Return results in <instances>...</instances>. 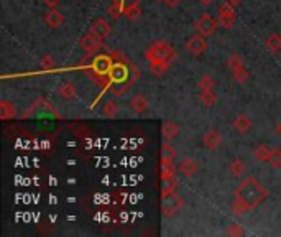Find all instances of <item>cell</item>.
<instances>
[{
	"mask_svg": "<svg viewBox=\"0 0 281 237\" xmlns=\"http://www.w3.org/2000/svg\"><path fill=\"white\" fill-rule=\"evenodd\" d=\"M197 2L201 4V5H204V7H209V5H212V4H214L216 0H197Z\"/></svg>",
	"mask_w": 281,
	"mask_h": 237,
	"instance_id": "obj_36",
	"label": "cell"
},
{
	"mask_svg": "<svg viewBox=\"0 0 281 237\" xmlns=\"http://www.w3.org/2000/svg\"><path fill=\"white\" fill-rule=\"evenodd\" d=\"M273 153V148L270 145H258L257 148L253 150V158L260 161V163H263V161H268Z\"/></svg>",
	"mask_w": 281,
	"mask_h": 237,
	"instance_id": "obj_16",
	"label": "cell"
},
{
	"mask_svg": "<svg viewBox=\"0 0 281 237\" xmlns=\"http://www.w3.org/2000/svg\"><path fill=\"white\" fill-rule=\"evenodd\" d=\"M176 176H161L160 178V190L161 195H168V193H173L176 188Z\"/></svg>",
	"mask_w": 281,
	"mask_h": 237,
	"instance_id": "obj_17",
	"label": "cell"
},
{
	"mask_svg": "<svg viewBox=\"0 0 281 237\" xmlns=\"http://www.w3.org/2000/svg\"><path fill=\"white\" fill-rule=\"evenodd\" d=\"M43 4H45L48 9H56L61 4V0H43Z\"/></svg>",
	"mask_w": 281,
	"mask_h": 237,
	"instance_id": "obj_34",
	"label": "cell"
},
{
	"mask_svg": "<svg viewBox=\"0 0 281 237\" xmlns=\"http://www.w3.org/2000/svg\"><path fill=\"white\" fill-rule=\"evenodd\" d=\"M276 132H278V135L281 137V122L278 124V127H276Z\"/></svg>",
	"mask_w": 281,
	"mask_h": 237,
	"instance_id": "obj_38",
	"label": "cell"
},
{
	"mask_svg": "<svg viewBox=\"0 0 281 237\" xmlns=\"http://www.w3.org/2000/svg\"><path fill=\"white\" fill-rule=\"evenodd\" d=\"M45 22H46V25L49 28H58L59 25L64 22V15L56 9H49V12L45 15Z\"/></svg>",
	"mask_w": 281,
	"mask_h": 237,
	"instance_id": "obj_13",
	"label": "cell"
},
{
	"mask_svg": "<svg viewBox=\"0 0 281 237\" xmlns=\"http://www.w3.org/2000/svg\"><path fill=\"white\" fill-rule=\"evenodd\" d=\"M17 115V105L10 101H0V118L2 121H9Z\"/></svg>",
	"mask_w": 281,
	"mask_h": 237,
	"instance_id": "obj_14",
	"label": "cell"
},
{
	"mask_svg": "<svg viewBox=\"0 0 281 237\" xmlns=\"http://www.w3.org/2000/svg\"><path fill=\"white\" fill-rule=\"evenodd\" d=\"M184 206V199L178 196L176 193H168V195H161V213L165 217H171L178 213V211Z\"/></svg>",
	"mask_w": 281,
	"mask_h": 237,
	"instance_id": "obj_3",
	"label": "cell"
},
{
	"mask_svg": "<svg viewBox=\"0 0 281 237\" xmlns=\"http://www.w3.org/2000/svg\"><path fill=\"white\" fill-rule=\"evenodd\" d=\"M130 107H132V110L136 112V114H143V112L148 109V101L145 99V96L135 94L132 97V101H130Z\"/></svg>",
	"mask_w": 281,
	"mask_h": 237,
	"instance_id": "obj_15",
	"label": "cell"
},
{
	"mask_svg": "<svg viewBox=\"0 0 281 237\" xmlns=\"http://www.w3.org/2000/svg\"><path fill=\"white\" fill-rule=\"evenodd\" d=\"M178 170H179V173H183L184 176H194L199 170V166L192 158H184V160H181Z\"/></svg>",
	"mask_w": 281,
	"mask_h": 237,
	"instance_id": "obj_12",
	"label": "cell"
},
{
	"mask_svg": "<svg viewBox=\"0 0 281 237\" xmlns=\"http://www.w3.org/2000/svg\"><path fill=\"white\" fill-rule=\"evenodd\" d=\"M161 134H163V139L166 142H171L178 137L179 134V126L178 124H174L171 121H166L163 122V127H161Z\"/></svg>",
	"mask_w": 281,
	"mask_h": 237,
	"instance_id": "obj_11",
	"label": "cell"
},
{
	"mask_svg": "<svg viewBox=\"0 0 281 237\" xmlns=\"http://www.w3.org/2000/svg\"><path fill=\"white\" fill-rule=\"evenodd\" d=\"M123 15L128 18V20H136V18L140 17V0H136V2H133L130 7L125 9Z\"/></svg>",
	"mask_w": 281,
	"mask_h": 237,
	"instance_id": "obj_26",
	"label": "cell"
},
{
	"mask_svg": "<svg viewBox=\"0 0 281 237\" xmlns=\"http://www.w3.org/2000/svg\"><path fill=\"white\" fill-rule=\"evenodd\" d=\"M91 33H94L96 36H99V38L105 40L107 36L112 33V28H110V23L105 20V18H97L96 22L92 23L91 27Z\"/></svg>",
	"mask_w": 281,
	"mask_h": 237,
	"instance_id": "obj_8",
	"label": "cell"
},
{
	"mask_svg": "<svg viewBox=\"0 0 281 237\" xmlns=\"http://www.w3.org/2000/svg\"><path fill=\"white\" fill-rule=\"evenodd\" d=\"M268 163L273 168H281V148H273V153L270 160H268Z\"/></svg>",
	"mask_w": 281,
	"mask_h": 237,
	"instance_id": "obj_30",
	"label": "cell"
},
{
	"mask_svg": "<svg viewBox=\"0 0 281 237\" xmlns=\"http://www.w3.org/2000/svg\"><path fill=\"white\" fill-rule=\"evenodd\" d=\"M226 2L232 5V7H235V9H237V7H239V5L242 4V0H226Z\"/></svg>",
	"mask_w": 281,
	"mask_h": 237,
	"instance_id": "obj_37",
	"label": "cell"
},
{
	"mask_svg": "<svg viewBox=\"0 0 281 237\" xmlns=\"http://www.w3.org/2000/svg\"><path fill=\"white\" fill-rule=\"evenodd\" d=\"M232 126L239 134H247L248 130L252 129V118H250L248 115H245V114H240V115H237L234 118Z\"/></svg>",
	"mask_w": 281,
	"mask_h": 237,
	"instance_id": "obj_10",
	"label": "cell"
},
{
	"mask_svg": "<svg viewBox=\"0 0 281 237\" xmlns=\"http://www.w3.org/2000/svg\"><path fill=\"white\" fill-rule=\"evenodd\" d=\"M214 86H216V81L210 74H204V76L197 81V87L201 91H210V89H214Z\"/></svg>",
	"mask_w": 281,
	"mask_h": 237,
	"instance_id": "obj_25",
	"label": "cell"
},
{
	"mask_svg": "<svg viewBox=\"0 0 281 237\" xmlns=\"http://www.w3.org/2000/svg\"><path fill=\"white\" fill-rule=\"evenodd\" d=\"M205 48H207V41H205V36L201 33L192 35L186 43V49L194 56H201L205 51Z\"/></svg>",
	"mask_w": 281,
	"mask_h": 237,
	"instance_id": "obj_5",
	"label": "cell"
},
{
	"mask_svg": "<svg viewBox=\"0 0 281 237\" xmlns=\"http://www.w3.org/2000/svg\"><path fill=\"white\" fill-rule=\"evenodd\" d=\"M219 25H221V23H219V20H216V18L212 17L210 14H202L196 20L194 27L197 30V33H201L204 36H210V35L216 33V30H217Z\"/></svg>",
	"mask_w": 281,
	"mask_h": 237,
	"instance_id": "obj_4",
	"label": "cell"
},
{
	"mask_svg": "<svg viewBox=\"0 0 281 237\" xmlns=\"http://www.w3.org/2000/svg\"><path fill=\"white\" fill-rule=\"evenodd\" d=\"M227 66L230 68V71H234V70H237V68L243 66V60H242V56H240V54H237V53L230 54V56H229V60H227Z\"/></svg>",
	"mask_w": 281,
	"mask_h": 237,
	"instance_id": "obj_28",
	"label": "cell"
},
{
	"mask_svg": "<svg viewBox=\"0 0 281 237\" xmlns=\"http://www.w3.org/2000/svg\"><path fill=\"white\" fill-rule=\"evenodd\" d=\"M234 196L237 201L243 203L248 209H253V208H257L261 201H265L268 196V191L257 178L248 176L237 186Z\"/></svg>",
	"mask_w": 281,
	"mask_h": 237,
	"instance_id": "obj_1",
	"label": "cell"
},
{
	"mask_svg": "<svg viewBox=\"0 0 281 237\" xmlns=\"http://www.w3.org/2000/svg\"><path fill=\"white\" fill-rule=\"evenodd\" d=\"M265 45H266V48L270 49L271 53H274V54L279 53L281 51V35H276V33L270 35L266 38Z\"/></svg>",
	"mask_w": 281,
	"mask_h": 237,
	"instance_id": "obj_19",
	"label": "cell"
},
{
	"mask_svg": "<svg viewBox=\"0 0 281 237\" xmlns=\"http://www.w3.org/2000/svg\"><path fill=\"white\" fill-rule=\"evenodd\" d=\"M40 65H41L43 70H53V66H54V60H53L49 54H43L41 58H40Z\"/></svg>",
	"mask_w": 281,
	"mask_h": 237,
	"instance_id": "obj_31",
	"label": "cell"
},
{
	"mask_svg": "<svg viewBox=\"0 0 281 237\" xmlns=\"http://www.w3.org/2000/svg\"><path fill=\"white\" fill-rule=\"evenodd\" d=\"M109 15H110L112 18H115V20H117V18L120 17V9H118L117 5H112V7L109 9Z\"/></svg>",
	"mask_w": 281,
	"mask_h": 237,
	"instance_id": "obj_33",
	"label": "cell"
},
{
	"mask_svg": "<svg viewBox=\"0 0 281 237\" xmlns=\"http://www.w3.org/2000/svg\"><path fill=\"white\" fill-rule=\"evenodd\" d=\"M227 235H243L245 232H243V229L239 226V224H230L229 229L226 230Z\"/></svg>",
	"mask_w": 281,
	"mask_h": 237,
	"instance_id": "obj_32",
	"label": "cell"
},
{
	"mask_svg": "<svg viewBox=\"0 0 281 237\" xmlns=\"http://www.w3.org/2000/svg\"><path fill=\"white\" fill-rule=\"evenodd\" d=\"M232 78H234L239 84L247 83V79H248V71L245 70V66H240V68H237V70H234V71H232Z\"/></svg>",
	"mask_w": 281,
	"mask_h": 237,
	"instance_id": "obj_27",
	"label": "cell"
},
{
	"mask_svg": "<svg viewBox=\"0 0 281 237\" xmlns=\"http://www.w3.org/2000/svg\"><path fill=\"white\" fill-rule=\"evenodd\" d=\"M219 23H221L224 28H232L235 23V7H232V5L227 2H224L222 7L219 9Z\"/></svg>",
	"mask_w": 281,
	"mask_h": 237,
	"instance_id": "obj_7",
	"label": "cell"
},
{
	"mask_svg": "<svg viewBox=\"0 0 281 237\" xmlns=\"http://www.w3.org/2000/svg\"><path fill=\"white\" fill-rule=\"evenodd\" d=\"M79 45H81V48H83L86 53L94 54V53H97L99 49L102 48V38H99V36H96L94 33L89 32V33L84 35L83 38L79 40Z\"/></svg>",
	"mask_w": 281,
	"mask_h": 237,
	"instance_id": "obj_6",
	"label": "cell"
},
{
	"mask_svg": "<svg viewBox=\"0 0 281 237\" xmlns=\"http://www.w3.org/2000/svg\"><path fill=\"white\" fill-rule=\"evenodd\" d=\"M145 58L150 61V65L156 63L171 65V61L176 58V53H174V49L166 41H155L145 51Z\"/></svg>",
	"mask_w": 281,
	"mask_h": 237,
	"instance_id": "obj_2",
	"label": "cell"
},
{
	"mask_svg": "<svg viewBox=\"0 0 281 237\" xmlns=\"http://www.w3.org/2000/svg\"><path fill=\"white\" fill-rule=\"evenodd\" d=\"M181 2H183V0H165V4L168 7H178Z\"/></svg>",
	"mask_w": 281,
	"mask_h": 237,
	"instance_id": "obj_35",
	"label": "cell"
},
{
	"mask_svg": "<svg viewBox=\"0 0 281 237\" xmlns=\"http://www.w3.org/2000/svg\"><path fill=\"white\" fill-rule=\"evenodd\" d=\"M199 102H201L204 107H214L217 104V94L214 89L210 91H201V96H199Z\"/></svg>",
	"mask_w": 281,
	"mask_h": 237,
	"instance_id": "obj_18",
	"label": "cell"
},
{
	"mask_svg": "<svg viewBox=\"0 0 281 237\" xmlns=\"http://www.w3.org/2000/svg\"><path fill=\"white\" fill-rule=\"evenodd\" d=\"M245 171H247L245 161H243L242 158H234L232 163H230V173H232L234 176H242Z\"/></svg>",
	"mask_w": 281,
	"mask_h": 237,
	"instance_id": "obj_21",
	"label": "cell"
},
{
	"mask_svg": "<svg viewBox=\"0 0 281 237\" xmlns=\"http://www.w3.org/2000/svg\"><path fill=\"white\" fill-rule=\"evenodd\" d=\"M168 68H170L168 63H156V65H150V71H152L153 76H163L168 71Z\"/></svg>",
	"mask_w": 281,
	"mask_h": 237,
	"instance_id": "obj_29",
	"label": "cell"
},
{
	"mask_svg": "<svg viewBox=\"0 0 281 237\" xmlns=\"http://www.w3.org/2000/svg\"><path fill=\"white\" fill-rule=\"evenodd\" d=\"M174 173H176V168H174L173 161L161 160V163H160V178L161 176H174Z\"/></svg>",
	"mask_w": 281,
	"mask_h": 237,
	"instance_id": "obj_23",
	"label": "cell"
},
{
	"mask_svg": "<svg viewBox=\"0 0 281 237\" xmlns=\"http://www.w3.org/2000/svg\"><path fill=\"white\" fill-rule=\"evenodd\" d=\"M102 114L105 117H115L118 114V104L114 101V99H110V101H105V104L102 105Z\"/></svg>",
	"mask_w": 281,
	"mask_h": 237,
	"instance_id": "obj_22",
	"label": "cell"
},
{
	"mask_svg": "<svg viewBox=\"0 0 281 237\" xmlns=\"http://www.w3.org/2000/svg\"><path fill=\"white\" fill-rule=\"evenodd\" d=\"M176 157H178V152L174 150V147L171 145L170 142L165 140V143L161 145V160H170V161H173V160H176Z\"/></svg>",
	"mask_w": 281,
	"mask_h": 237,
	"instance_id": "obj_20",
	"label": "cell"
},
{
	"mask_svg": "<svg viewBox=\"0 0 281 237\" xmlns=\"http://www.w3.org/2000/svg\"><path fill=\"white\" fill-rule=\"evenodd\" d=\"M221 134L217 132V130H209L207 134L204 135L202 139V145L204 148H207V150H216V148L221 145Z\"/></svg>",
	"mask_w": 281,
	"mask_h": 237,
	"instance_id": "obj_9",
	"label": "cell"
},
{
	"mask_svg": "<svg viewBox=\"0 0 281 237\" xmlns=\"http://www.w3.org/2000/svg\"><path fill=\"white\" fill-rule=\"evenodd\" d=\"M58 94L62 97V99H66V101H71V99L76 96V87H74L71 83H66V84H62L59 87V91H58Z\"/></svg>",
	"mask_w": 281,
	"mask_h": 237,
	"instance_id": "obj_24",
	"label": "cell"
},
{
	"mask_svg": "<svg viewBox=\"0 0 281 237\" xmlns=\"http://www.w3.org/2000/svg\"><path fill=\"white\" fill-rule=\"evenodd\" d=\"M155 2H165V0H155Z\"/></svg>",
	"mask_w": 281,
	"mask_h": 237,
	"instance_id": "obj_39",
	"label": "cell"
}]
</instances>
